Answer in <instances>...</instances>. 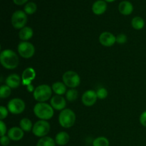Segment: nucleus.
Returning a JSON list of instances; mask_svg holds the SVG:
<instances>
[{"label":"nucleus","instance_id":"f257e3e1","mask_svg":"<svg viewBox=\"0 0 146 146\" xmlns=\"http://www.w3.org/2000/svg\"><path fill=\"white\" fill-rule=\"evenodd\" d=\"M0 62L7 69H15L19 65V57L13 50L4 49L0 54Z\"/></svg>","mask_w":146,"mask_h":146},{"label":"nucleus","instance_id":"39448f33","mask_svg":"<svg viewBox=\"0 0 146 146\" xmlns=\"http://www.w3.org/2000/svg\"><path fill=\"white\" fill-rule=\"evenodd\" d=\"M63 82L67 87L75 88L80 85L81 78L79 75L74 71H67L62 76Z\"/></svg>","mask_w":146,"mask_h":146},{"label":"nucleus","instance_id":"7ed1b4c3","mask_svg":"<svg viewBox=\"0 0 146 146\" xmlns=\"http://www.w3.org/2000/svg\"><path fill=\"white\" fill-rule=\"evenodd\" d=\"M76 116L74 111L69 108H65L61 111L58 115L60 125L64 128H69L75 124Z\"/></svg>","mask_w":146,"mask_h":146},{"label":"nucleus","instance_id":"5701e85b","mask_svg":"<svg viewBox=\"0 0 146 146\" xmlns=\"http://www.w3.org/2000/svg\"><path fill=\"white\" fill-rule=\"evenodd\" d=\"M55 140L51 138V137L45 136L41 138L38 140L36 146H56Z\"/></svg>","mask_w":146,"mask_h":146},{"label":"nucleus","instance_id":"423d86ee","mask_svg":"<svg viewBox=\"0 0 146 146\" xmlns=\"http://www.w3.org/2000/svg\"><path fill=\"white\" fill-rule=\"evenodd\" d=\"M51 129V125L47 121L39 120L33 126L32 133L35 136L43 138L46 136Z\"/></svg>","mask_w":146,"mask_h":146},{"label":"nucleus","instance_id":"412c9836","mask_svg":"<svg viewBox=\"0 0 146 146\" xmlns=\"http://www.w3.org/2000/svg\"><path fill=\"white\" fill-rule=\"evenodd\" d=\"M20 128L24 131V132H30L32 131L33 129V124L31 120L27 118H24L20 121L19 122Z\"/></svg>","mask_w":146,"mask_h":146},{"label":"nucleus","instance_id":"a878e982","mask_svg":"<svg viewBox=\"0 0 146 146\" xmlns=\"http://www.w3.org/2000/svg\"><path fill=\"white\" fill-rule=\"evenodd\" d=\"M11 94V88L7 85H1L0 87V98L4 99L9 97Z\"/></svg>","mask_w":146,"mask_h":146},{"label":"nucleus","instance_id":"1a4fd4ad","mask_svg":"<svg viewBox=\"0 0 146 146\" xmlns=\"http://www.w3.org/2000/svg\"><path fill=\"white\" fill-rule=\"evenodd\" d=\"M26 108L24 101L21 98H15L10 100L7 104V108L11 113L14 115H19L24 112Z\"/></svg>","mask_w":146,"mask_h":146},{"label":"nucleus","instance_id":"ddd939ff","mask_svg":"<svg viewBox=\"0 0 146 146\" xmlns=\"http://www.w3.org/2000/svg\"><path fill=\"white\" fill-rule=\"evenodd\" d=\"M51 106L54 109L57 111H63L66 106V101L63 96L59 95H56L51 97L50 101Z\"/></svg>","mask_w":146,"mask_h":146},{"label":"nucleus","instance_id":"0eeeda50","mask_svg":"<svg viewBox=\"0 0 146 146\" xmlns=\"http://www.w3.org/2000/svg\"><path fill=\"white\" fill-rule=\"evenodd\" d=\"M11 25L15 29H21L25 27L27 22V16L24 11L17 10L11 16Z\"/></svg>","mask_w":146,"mask_h":146},{"label":"nucleus","instance_id":"7c9ffc66","mask_svg":"<svg viewBox=\"0 0 146 146\" xmlns=\"http://www.w3.org/2000/svg\"><path fill=\"white\" fill-rule=\"evenodd\" d=\"M10 138H9L8 135H4V136L1 137V139H0V141H1V144L3 146H7L10 143Z\"/></svg>","mask_w":146,"mask_h":146},{"label":"nucleus","instance_id":"f704fd0d","mask_svg":"<svg viewBox=\"0 0 146 146\" xmlns=\"http://www.w3.org/2000/svg\"><path fill=\"white\" fill-rule=\"evenodd\" d=\"M105 1H107V2H113V1H115V0H104Z\"/></svg>","mask_w":146,"mask_h":146},{"label":"nucleus","instance_id":"f03ea898","mask_svg":"<svg viewBox=\"0 0 146 146\" xmlns=\"http://www.w3.org/2000/svg\"><path fill=\"white\" fill-rule=\"evenodd\" d=\"M34 113L36 116L41 120L48 121L54 114V108L46 103H37L34 107Z\"/></svg>","mask_w":146,"mask_h":146},{"label":"nucleus","instance_id":"c85d7f7f","mask_svg":"<svg viewBox=\"0 0 146 146\" xmlns=\"http://www.w3.org/2000/svg\"><path fill=\"white\" fill-rule=\"evenodd\" d=\"M8 108L3 106H0V119H1V121H3L4 118H7V115H8Z\"/></svg>","mask_w":146,"mask_h":146},{"label":"nucleus","instance_id":"bb28decb","mask_svg":"<svg viewBox=\"0 0 146 146\" xmlns=\"http://www.w3.org/2000/svg\"><path fill=\"white\" fill-rule=\"evenodd\" d=\"M37 9L36 4L34 2H28L25 5L24 9V11L27 14L29 15H31V14H34Z\"/></svg>","mask_w":146,"mask_h":146},{"label":"nucleus","instance_id":"393cba45","mask_svg":"<svg viewBox=\"0 0 146 146\" xmlns=\"http://www.w3.org/2000/svg\"><path fill=\"white\" fill-rule=\"evenodd\" d=\"M93 146H109V141L106 137H98L93 141Z\"/></svg>","mask_w":146,"mask_h":146},{"label":"nucleus","instance_id":"c756f323","mask_svg":"<svg viewBox=\"0 0 146 146\" xmlns=\"http://www.w3.org/2000/svg\"><path fill=\"white\" fill-rule=\"evenodd\" d=\"M127 41V36L124 34H120L116 36V43L119 44H123Z\"/></svg>","mask_w":146,"mask_h":146},{"label":"nucleus","instance_id":"9b49d317","mask_svg":"<svg viewBox=\"0 0 146 146\" xmlns=\"http://www.w3.org/2000/svg\"><path fill=\"white\" fill-rule=\"evenodd\" d=\"M97 94L94 90H88L84 93L81 97L83 104L86 106H92L96 104L97 101Z\"/></svg>","mask_w":146,"mask_h":146},{"label":"nucleus","instance_id":"2f4dec72","mask_svg":"<svg viewBox=\"0 0 146 146\" xmlns=\"http://www.w3.org/2000/svg\"><path fill=\"white\" fill-rule=\"evenodd\" d=\"M0 132H1V137L5 135L6 133H7V125H6L5 123L3 121H0Z\"/></svg>","mask_w":146,"mask_h":146},{"label":"nucleus","instance_id":"6e6552de","mask_svg":"<svg viewBox=\"0 0 146 146\" xmlns=\"http://www.w3.org/2000/svg\"><path fill=\"white\" fill-rule=\"evenodd\" d=\"M18 53L24 58H30L35 54V47L29 41H21L17 47Z\"/></svg>","mask_w":146,"mask_h":146},{"label":"nucleus","instance_id":"b1692460","mask_svg":"<svg viewBox=\"0 0 146 146\" xmlns=\"http://www.w3.org/2000/svg\"><path fill=\"white\" fill-rule=\"evenodd\" d=\"M78 95V93L77 90H76L75 88H71L67 91L66 94V98L69 102H73L77 99Z\"/></svg>","mask_w":146,"mask_h":146},{"label":"nucleus","instance_id":"4be33fe9","mask_svg":"<svg viewBox=\"0 0 146 146\" xmlns=\"http://www.w3.org/2000/svg\"><path fill=\"white\" fill-rule=\"evenodd\" d=\"M131 25L135 30H141L145 27V21L141 17H135L131 21Z\"/></svg>","mask_w":146,"mask_h":146},{"label":"nucleus","instance_id":"2eb2a0df","mask_svg":"<svg viewBox=\"0 0 146 146\" xmlns=\"http://www.w3.org/2000/svg\"><path fill=\"white\" fill-rule=\"evenodd\" d=\"M107 9V4L104 0H98L95 1L92 6V11L96 15H101L104 14Z\"/></svg>","mask_w":146,"mask_h":146},{"label":"nucleus","instance_id":"cd10ccee","mask_svg":"<svg viewBox=\"0 0 146 146\" xmlns=\"http://www.w3.org/2000/svg\"><path fill=\"white\" fill-rule=\"evenodd\" d=\"M97 96L99 99H105L108 96V91L105 88H100L96 91Z\"/></svg>","mask_w":146,"mask_h":146},{"label":"nucleus","instance_id":"9d476101","mask_svg":"<svg viewBox=\"0 0 146 146\" xmlns=\"http://www.w3.org/2000/svg\"><path fill=\"white\" fill-rule=\"evenodd\" d=\"M99 42L104 46L111 47L116 42V36H115L112 33L104 31L99 36Z\"/></svg>","mask_w":146,"mask_h":146},{"label":"nucleus","instance_id":"72a5a7b5","mask_svg":"<svg viewBox=\"0 0 146 146\" xmlns=\"http://www.w3.org/2000/svg\"><path fill=\"white\" fill-rule=\"evenodd\" d=\"M14 1V3L17 5L19 6H21L23 5V4H26V3L28 1V0H13Z\"/></svg>","mask_w":146,"mask_h":146},{"label":"nucleus","instance_id":"20e7f679","mask_svg":"<svg viewBox=\"0 0 146 146\" xmlns=\"http://www.w3.org/2000/svg\"><path fill=\"white\" fill-rule=\"evenodd\" d=\"M52 88L47 84H41L35 88L33 96L38 103H43L50 99L52 95Z\"/></svg>","mask_w":146,"mask_h":146},{"label":"nucleus","instance_id":"dca6fc26","mask_svg":"<svg viewBox=\"0 0 146 146\" xmlns=\"http://www.w3.org/2000/svg\"><path fill=\"white\" fill-rule=\"evenodd\" d=\"M5 83L6 85L9 86L11 88H17L21 84V78L16 74H10L6 78Z\"/></svg>","mask_w":146,"mask_h":146},{"label":"nucleus","instance_id":"a211bd4d","mask_svg":"<svg viewBox=\"0 0 146 146\" xmlns=\"http://www.w3.org/2000/svg\"><path fill=\"white\" fill-rule=\"evenodd\" d=\"M33 34L34 31L32 29L29 27H25L20 29L19 32V37L22 41H27L32 38Z\"/></svg>","mask_w":146,"mask_h":146},{"label":"nucleus","instance_id":"aec40b11","mask_svg":"<svg viewBox=\"0 0 146 146\" xmlns=\"http://www.w3.org/2000/svg\"><path fill=\"white\" fill-rule=\"evenodd\" d=\"M52 88L53 91L55 93L56 95L62 96L63 94H66L67 90H66V86L64 84V82H55L52 84Z\"/></svg>","mask_w":146,"mask_h":146},{"label":"nucleus","instance_id":"f8f14e48","mask_svg":"<svg viewBox=\"0 0 146 146\" xmlns=\"http://www.w3.org/2000/svg\"><path fill=\"white\" fill-rule=\"evenodd\" d=\"M36 78V71L31 67H29L24 69L21 75V80H22L23 85L28 86L31 85V81H34Z\"/></svg>","mask_w":146,"mask_h":146},{"label":"nucleus","instance_id":"6ab92c4d","mask_svg":"<svg viewBox=\"0 0 146 146\" xmlns=\"http://www.w3.org/2000/svg\"><path fill=\"white\" fill-rule=\"evenodd\" d=\"M70 139V137L68 133H67L65 131H61L58 133L56 135L55 142L58 145H65L68 143Z\"/></svg>","mask_w":146,"mask_h":146},{"label":"nucleus","instance_id":"4468645a","mask_svg":"<svg viewBox=\"0 0 146 146\" xmlns=\"http://www.w3.org/2000/svg\"><path fill=\"white\" fill-rule=\"evenodd\" d=\"M9 138L14 141H19L23 138L24 135V131L19 127H13L10 128L7 132Z\"/></svg>","mask_w":146,"mask_h":146},{"label":"nucleus","instance_id":"f3484780","mask_svg":"<svg viewBox=\"0 0 146 146\" xmlns=\"http://www.w3.org/2000/svg\"><path fill=\"white\" fill-rule=\"evenodd\" d=\"M118 10L121 14L128 16L132 14L133 11V6L130 1H123L118 5Z\"/></svg>","mask_w":146,"mask_h":146},{"label":"nucleus","instance_id":"473e14b6","mask_svg":"<svg viewBox=\"0 0 146 146\" xmlns=\"http://www.w3.org/2000/svg\"><path fill=\"white\" fill-rule=\"evenodd\" d=\"M140 123L143 126L146 127V111H143L140 115Z\"/></svg>","mask_w":146,"mask_h":146}]
</instances>
